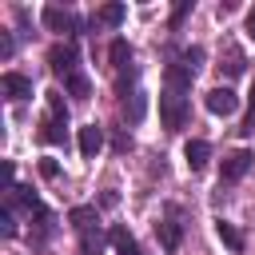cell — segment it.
<instances>
[{
	"label": "cell",
	"mask_w": 255,
	"mask_h": 255,
	"mask_svg": "<svg viewBox=\"0 0 255 255\" xmlns=\"http://www.w3.org/2000/svg\"><path fill=\"white\" fill-rule=\"evenodd\" d=\"M159 120H163V128L167 131H179L183 124H187V100H183V92H163L159 96Z\"/></svg>",
	"instance_id": "6da1fadb"
},
{
	"label": "cell",
	"mask_w": 255,
	"mask_h": 255,
	"mask_svg": "<svg viewBox=\"0 0 255 255\" xmlns=\"http://www.w3.org/2000/svg\"><path fill=\"white\" fill-rule=\"evenodd\" d=\"M40 20H44V28H48V32H60V36H64V32H80V28H84V24H80L68 8H60V4H48V8L40 12Z\"/></svg>",
	"instance_id": "7a4b0ae2"
},
{
	"label": "cell",
	"mask_w": 255,
	"mask_h": 255,
	"mask_svg": "<svg viewBox=\"0 0 255 255\" xmlns=\"http://www.w3.org/2000/svg\"><path fill=\"white\" fill-rule=\"evenodd\" d=\"M251 163H255L251 151H243V147H239V151H227V155H223V167H219V183H235V179H243Z\"/></svg>",
	"instance_id": "3957f363"
},
{
	"label": "cell",
	"mask_w": 255,
	"mask_h": 255,
	"mask_svg": "<svg viewBox=\"0 0 255 255\" xmlns=\"http://www.w3.org/2000/svg\"><path fill=\"white\" fill-rule=\"evenodd\" d=\"M48 68L56 72V76H76L80 68H76V44H52V52H48Z\"/></svg>",
	"instance_id": "277c9868"
},
{
	"label": "cell",
	"mask_w": 255,
	"mask_h": 255,
	"mask_svg": "<svg viewBox=\"0 0 255 255\" xmlns=\"http://www.w3.org/2000/svg\"><path fill=\"white\" fill-rule=\"evenodd\" d=\"M219 72H223L227 80H235V76L247 72V56H243V48H239L235 40H227V44L219 48Z\"/></svg>",
	"instance_id": "5b68a950"
},
{
	"label": "cell",
	"mask_w": 255,
	"mask_h": 255,
	"mask_svg": "<svg viewBox=\"0 0 255 255\" xmlns=\"http://www.w3.org/2000/svg\"><path fill=\"white\" fill-rule=\"evenodd\" d=\"M175 215H179V211L171 207L167 219L155 223V235H159V247H163V251H179V243H183V223H179Z\"/></svg>",
	"instance_id": "8992f818"
},
{
	"label": "cell",
	"mask_w": 255,
	"mask_h": 255,
	"mask_svg": "<svg viewBox=\"0 0 255 255\" xmlns=\"http://www.w3.org/2000/svg\"><path fill=\"white\" fill-rule=\"evenodd\" d=\"M235 108H239V96L231 88H211L207 92V112L211 116H231Z\"/></svg>",
	"instance_id": "52a82bcc"
},
{
	"label": "cell",
	"mask_w": 255,
	"mask_h": 255,
	"mask_svg": "<svg viewBox=\"0 0 255 255\" xmlns=\"http://www.w3.org/2000/svg\"><path fill=\"white\" fill-rule=\"evenodd\" d=\"M0 88H4L8 100H28V96H32V80L20 76V72H4V76H0Z\"/></svg>",
	"instance_id": "ba28073f"
},
{
	"label": "cell",
	"mask_w": 255,
	"mask_h": 255,
	"mask_svg": "<svg viewBox=\"0 0 255 255\" xmlns=\"http://www.w3.org/2000/svg\"><path fill=\"white\" fill-rule=\"evenodd\" d=\"M183 159H187V167H191V171H203V167H207V159H211V143H207V139H187Z\"/></svg>",
	"instance_id": "9c48e42d"
},
{
	"label": "cell",
	"mask_w": 255,
	"mask_h": 255,
	"mask_svg": "<svg viewBox=\"0 0 255 255\" xmlns=\"http://www.w3.org/2000/svg\"><path fill=\"white\" fill-rule=\"evenodd\" d=\"M100 147H104V128H100V124L80 128V151H84L88 159H96V155H100Z\"/></svg>",
	"instance_id": "30bf717a"
},
{
	"label": "cell",
	"mask_w": 255,
	"mask_h": 255,
	"mask_svg": "<svg viewBox=\"0 0 255 255\" xmlns=\"http://www.w3.org/2000/svg\"><path fill=\"white\" fill-rule=\"evenodd\" d=\"M64 135H68V120H60V116H44L40 120V139L44 143H64Z\"/></svg>",
	"instance_id": "8fae6325"
},
{
	"label": "cell",
	"mask_w": 255,
	"mask_h": 255,
	"mask_svg": "<svg viewBox=\"0 0 255 255\" xmlns=\"http://www.w3.org/2000/svg\"><path fill=\"white\" fill-rule=\"evenodd\" d=\"M108 239H112V247H116L120 255H139V243L131 239V231H128V227H112V235H108Z\"/></svg>",
	"instance_id": "7c38bea8"
},
{
	"label": "cell",
	"mask_w": 255,
	"mask_h": 255,
	"mask_svg": "<svg viewBox=\"0 0 255 255\" xmlns=\"http://www.w3.org/2000/svg\"><path fill=\"white\" fill-rule=\"evenodd\" d=\"M108 60L116 64V72H128V68H131V48H128V40H112Z\"/></svg>",
	"instance_id": "4fadbf2b"
},
{
	"label": "cell",
	"mask_w": 255,
	"mask_h": 255,
	"mask_svg": "<svg viewBox=\"0 0 255 255\" xmlns=\"http://www.w3.org/2000/svg\"><path fill=\"white\" fill-rule=\"evenodd\" d=\"M215 235L223 239V247H231V251H243V231H239L235 223H223V219H219V223H215Z\"/></svg>",
	"instance_id": "5bb4252c"
},
{
	"label": "cell",
	"mask_w": 255,
	"mask_h": 255,
	"mask_svg": "<svg viewBox=\"0 0 255 255\" xmlns=\"http://www.w3.org/2000/svg\"><path fill=\"white\" fill-rule=\"evenodd\" d=\"M104 243H108V239H104V231H100V227L80 231V251H84V255H100V251H104Z\"/></svg>",
	"instance_id": "9a60e30c"
},
{
	"label": "cell",
	"mask_w": 255,
	"mask_h": 255,
	"mask_svg": "<svg viewBox=\"0 0 255 255\" xmlns=\"http://www.w3.org/2000/svg\"><path fill=\"white\" fill-rule=\"evenodd\" d=\"M143 112H147V96H143V92H128V100H124V116L135 124V120H143Z\"/></svg>",
	"instance_id": "2e32d148"
},
{
	"label": "cell",
	"mask_w": 255,
	"mask_h": 255,
	"mask_svg": "<svg viewBox=\"0 0 255 255\" xmlns=\"http://www.w3.org/2000/svg\"><path fill=\"white\" fill-rule=\"evenodd\" d=\"M191 80H195V76H191L183 64H171V68H167V88H171V92H183V88H191Z\"/></svg>",
	"instance_id": "e0dca14e"
},
{
	"label": "cell",
	"mask_w": 255,
	"mask_h": 255,
	"mask_svg": "<svg viewBox=\"0 0 255 255\" xmlns=\"http://www.w3.org/2000/svg\"><path fill=\"white\" fill-rule=\"evenodd\" d=\"M68 223H72L76 231L96 227V207H72V211H68Z\"/></svg>",
	"instance_id": "ac0fdd59"
},
{
	"label": "cell",
	"mask_w": 255,
	"mask_h": 255,
	"mask_svg": "<svg viewBox=\"0 0 255 255\" xmlns=\"http://www.w3.org/2000/svg\"><path fill=\"white\" fill-rule=\"evenodd\" d=\"M64 88H68V96H76V100H88V92H92V84H88V76H84V72L68 76V80H64Z\"/></svg>",
	"instance_id": "d6986e66"
},
{
	"label": "cell",
	"mask_w": 255,
	"mask_h": 255,
	"mask_svg": "<svg viewBox=\"0 0 255 255\" xmlns=\"http://www.w3.org/2000/svg\"><path fill=\"white\" fill-rule=\"evenodd\" d=\"M96 20H100V24H108V28H116V24L124 20V4H104V8L96 12Z\"/></svg>",
	"instance_id": "ffe728a7"
},
{
	"label": "cell",
	"mask_w": 255,
	"mask_h": 255,
	"mask_svg": "<svg viewBox=\"0 0 255 255\" xmlns=\"http://www.w3.org/2000/svg\"><path fill=\"white\" fill-rule=\"evenodd\" d=\"M199 64H203V48H199V44H191V48H183V68H187L191 76L199 72Z\"/></svg>",
	"instance_id": "44dd1931"
},
{
	"label": "cell",
	"mask_w": 255,
	"mask_h": 255,
	"mask_svg": "<svg viewBox=\"0 0 255 255\" xmlns=\"http://www.w3.org/2000/svg\"><path fill=\"white\" fill-rule=\"evenodd\" d=\"M48 116L68 120V104H64V96H60V92H48Z\"/></svg>",
	"instance_id": "7402d4cb"
},
{
	"label": "cell",
	"mask_w": 255,
	"mask_h": 255,
	"mask_svg": "<svg viewBox=\"0 0 255 255\" xmlns=\"http://www.w3.org/2000/svg\"><path fill=\"white\" fill-rule=\"evenodd\" d=\"M0 231H4V239H12V235H16V219H12V207H4V211H0Z\"/></svg>",
	"instance_id": "603a6c76"
},
{
	"label": "cell",
	"mask_w": 255,
	"mask_h": 255,
	"mask_svg": "<svg viewBox=\"0 0 255 255\" xmlns=\"http://www.w3.org/2000/svg\"><path fill=\"white\" fill-rule=\"evenodd\" d=\"M187 12H191V0H179V4H175V12H171V28H179V24L187 20Z\"/></svg>",
	"instance_id": "cb8c5ba5"
},
{
	"label": "cell",
	"mask_w": 255,
	"mask_h": 255,
	"mask_svg": "<svg viewBox=\"0 0 255 255\" xmlns=\"http://www.w3.org/2000/svg\"><path fill=\"white\" fill-rule=\"evenodd\" d=\"M112 147H116V151H131V135H128V131H116V135H112Z\"/></svg>",
	"instance_id": "d4e9b609"
},
{
	"label": "cell",
	"mask_w": 255,
	"mask_h": 255,
	"mask_svg": "<svg viewBox=\"0 0 255 255\" xmlns=\"http://www.w3.org/2000/svg\"><path fill=\"white\" fill-rule=\"evenodd\" d=\"M243 135H251L255 131V92H251V108H247V120H243V128H239Z\"/></svg>",
	"instance_id": "484cf974"
},
{
	"label": "cell",
	"mask_w": 255,
	"mask_h": 255,
	"mask_svg": "<svg viewBox=\"0 0 255 255\" xmlns=\"http://www.w3.org/2000/svg\"><path fill=\"white\" fill-rule=\"evenodd\" d=\"M40 175L56 179V175H60V163H56V159H40Z\"/></svg>",
	"instance_id": "4316f807"
},
{
	"label": "cell",
	"mask_w": 255,
	"mask_h": 255,
	"mask_svg": "<svg viewBox=\"0 0 255 255\" xmlns=\"http://www.w3.org/2000/svg\"><path fill=\"white\" fill-rule=\"evenodd\" d=\"M12 52H16V44H12V36H8V32H0V56L8 60Z\"/></svg>",
	"instance_id": "83f0119b"
},
{
	"label": "cell",
	"mask_w": 255,
	"mask_h": 255,
	"mask_svg": "<svg viewBox=\"0 0 255 255\" xmlns=\"http://www.w3.org/2000/svg\"><path fill=\"white\" fill-rule=\"evenodd\" d=\"M247 32H251V36H255V8H251V12H247Z\"/></svg>",
	"instance_id": "f1b7e54d"
}]
</instances>
